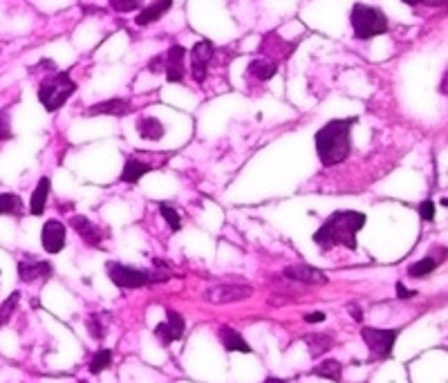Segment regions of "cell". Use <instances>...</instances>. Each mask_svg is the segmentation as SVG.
I'll list each match as a JSON object with an SVG mask.
<instances>
[{
  "label": "cell",
  "instance_id": "cell-18",
  "mask_svg": "<svg viewBox=\"0 0 448 383\" xmlns=\"http://www.w3.org/2000/svg\"><path fill=\"white\" fill-rule=\"evenodd\" d=\"M137 132H139V137L146 141H159V139H164L166 128L157 117H150L148 114V117L137 119Z\"/></svg>",
  "mask_w": 448,
  "mask_h": 383
},
{
  "label": "cell",
  "instance_id": "cell-16",
  "mask_svg": "<svg viewBox=\"0 0 448 383\" xmlns=\"http://www.w3.org/2000/svg\"><path fill=\"white\" fill-rule=\"evenodd\" d=\"M217 337H220V343L224 346L226 352H244V354L251 352V346L247 343V339L242 337L240 332L229 328V325H222V328L217 330Z\"/></svg>",
  "mask_w": 448,
  "mask_h": 383
},
{
  "label": "cell",
  "instance_id": "cell-14",
  "mask_svg": "<svg viewBox=\"0 0 448 383\" xmlns=\"http://www.w3.org/2000/svg\"><path fill=\"white\" fill-rule=\"evenodd\" d=\"M70 224L76 233L83 238V242L88 247H101L103 238H101V231L97 224H92V220H88L85 215H72Z\"/></svg>",
  "mask_w": 448,
  "mask_h": 383
},
{
  "label": "cell",
  "instance_id": "cell-11",
  "mask_svg": "<svg viewBox=\"0 0 448 383\" xmlns=\"http://www.w3.org/2000/svg\"><path fill=\"white\" fill-rule=\"evenodd\" d=\"M54 274V267L52 262H47V260H36V258H27V260H21L18 262V278H21L23 283H34L38 278H50V276Z\"/></svg>",
  "mask_w": 448,
  "mask_h": 383
},
{
  "label": "cell",
  "instance_id": "cell-40",
  "mask_svg": "<svg viewBox=\"0 0 448 383\" xmlns=\"http://www.w3.org/2000/svg\"><path fill=\"white\" fill-rule=\"evenodd\" d=\"M76 383H88V381H76Z\"/></svg>",
  "mask_w": 448,
  "mask_h": 383
},
{
  "label": "cell",
  "instance_id": "cell-26",
  "mask_svg": "<svg viewBox=\"0 0 448 383\" xmlns=\"http://www.w3.org/2000/svg\"><path fill=\"white\" fill-rule=\"evenodd\" d=\"M112 366V352L110 350H97L90 359V372L92 375H101L103 370H108Z\"/></svg>",
  "mask_w": 448,
  "mask_h": 383
},
{
  "label": "cell",
  "instance_id": "cell-30",
  "mask_svg": "<svg viewBox=\"0 0 448 383\" xmlns=\"http://www.w3.org/2000/svg\"><path fill=\"white\" fill-rule=\"evenodd\" d=\"M14 137L12 132V114H9V108L0 110V141H9Z\"/></svg>",
  "mask_w": 448,
  "mask_h": 383
},
{
  "label": "cell",
  "instance_id": "cell-39",
  "mask_svg": "<svg viewBox=\"0 0 448 383\" xmlns=\"http://www.w3.org/2000/svg\"><path fill=\"white\" fill-rule=\"evenodd\" d=\"M442 94H446V74H444V79H442Z\"/></svg>",
  "mask_w": 448,
  "mask_h": 383
},
{
  "label": "cell",
  "instance_id": "cell-38",
  "mask_svg": "<svg viewBox=\"0 0 448 383\" xmlns=\"http://www.w3.org/2000/svg\"><path fill=\"white\" fill-rule=\"evenodd\" d=\"M265 383H289L287 379H278V377H267Z\"/></svg>",
  "mask_w": 448,
  "mask_h": 383
},
{
  "label": "cell",
  "instance_id": "cell-2",
  "mask_svg": "<svg viewBox=\"0 0 448 383\" xmlns=\"http://www.w3.org/2000/svg\"><path fill=\"white\" fill-rule=\"evenodd\" d=\"M357 117L332 119L314 135V146L323 166H339L352 152V128L357 126Z\"/></svg>",
  "mask_w": 448,
  "mask_h": 383
},
{
  "label": "cell",
  "instance_id": "cell-19",
  "mask_svg": "<svg viewBox=\"0 0 448 383\" xmlns=\"http://www.w3.org/2000/svg\"><path fill=\"white\" fill-rule=\"evenodd\" d=\"M50 190H52V179L50 177H41V179H38V184H36L34 193H32V199H30V213L32 215H43L45 213Z\"/></svg>",
  "mask_w": 448,
  "mask_h": 383
},
{
  "label": "cell",
  "instance_id": "cell-22",
  "mask_svg": "<svg viewBox=\"0 0 448 383\" xmlns=\"http://www.w3.org/2000/svg\"><path fill=\"white\" fill-rule=\"evenodd\" d=\"M305 343H307L310 348V354L314 359L323 357L332 346H334V339L330 337V334H310V337H305Z\"/></svg>",
  "mask_w": 448,
  "mask_h": 383
},
{
  "label": "cell",
  "instance_id": "cell-15",
  "mask_svg": "<svg viewBox=\"0 0 448 383\" xmlns=\"http://www.w3.org/2000/svg\"><path fill=\"white\" fill-rule=\"evenodd\" d=\"M152 170H157V166L148 164V161H141L137 157H128L119 175V181H123V184H137L141 177L152 173Z\"/></svg>",
  "mask_w": 448,
  "mask_h": 383
},
{
  "label": "cell",
  "instance_id": "cell-31",
  "mask_svg": "<svg viewBox=\"0 0 448 383\" xmlns=\"http://www.w3.org/2000/svg\"><path fill=\"white\" fill-rule=\"evenodd\" d=\"M110 7L119 14H130L139 9V0H110Z\"/></svg>",
  "mask_w": 448,
  "mask_h": 383
},
{
  "label": "cell",
  "instance_id": "cell-3",
  "mask_svg": "<svg viewBox=\"0 0 448 383\" xmlns=\"http://www.w3.org/2000/svg\"><path fill=\"white\" fill-rule=\"evenodd\" d=\"M350 25L355 32L357 41H370V38L388 34L390 23L388 16L379 7H370L364 3H357L350 12Z\"/></svg>",
  "mask_w": 448,
  "mask_h": 383
},
{
  "label": "cell",
  "instance_id": "cell-5",
  "mask_svg": "<svg viewBox=\"0 0 448 383\" xmlns=\"http://www.w3.org/2000/svg\"><path fill=\"white\" fill-rule=\"evenodd\" d=\"M402 330H381V328H364L361 330V339L373 354V361H386L393 357L395 343L399 339Z\"/></svg>",
  "mask_w": 448,
  "mask_h": 383
},
{
  "label": "cell",
  "instance_id": "cell-12",
  "mask_svg": "<svg viewBox=\"0 0 448 383\" xmlns=\"http://www.w3.org/2000/svg\"><path fill=\"white\" fill-rule=\"evenodd\" d=\"M132 112V105L128 99H108L99 101L88 108V117H128Z\"/></svg>",
  "mask_w": 448,
  "mask_h": 383
},
{
  "label": "cell",
  "instance_id": "cell-13",
  "mask_svg": "<svg viewBox=\"0 0 448 383\" xmlns=\"http://www.w3.org/2000/svg\"><path fill=\"white\" fill-rule=\"evenodd\" d=\"M283 274H285V278L303 283V285H325L328 283V276L321 269H316V267H310V265H292Z\"/></svg>",
  "mask_w": 448,
  "mask_h": 383
},
{
  "label": "cell",
  "instance_id": "cell-35",
  "mask_svg": "<svg viewBox=\"0 0 448 383\" xmlns=\"http://www.w3.org/2000/svg\"><path fill=\"white\" fill-rule=\"evenodd\" d=\"M303 321H305V323H323V321H325V314H323V312L305 314V316H303Z\"/></svg>",
  "mask_w": 448,
  "mask_h": 383
},
{
  "label": "cell",
  "instance_id": "cell-7",
  "mask_svg": "<svg viewBox=\"0 0 448 383\" xmlns=\"http://www.w3.org/2000/svg\"><path fill=\"white\" fill-rule=\"evenodd\" d=\"M215 54V45L211 41H197L190 47V76L195 83H204L208 76V63H211Z\"/></svg>",
  "mask_w": 448,
  "mask_h": 383
},
{
  "label": "cell",
  "instance_id": "cell-24",
  "mask_svg": "<svg viewBox=\"0 0 448 383\" xmlns=\"http://www.w3.org/2000/svg\"><path fill=\"white\" fill-rule=\"evenodd\" d=\"M106 319H108V314H92V316H88V321H85V328H88L92 339H97V341L106 339V334H108Z\"/></svg>",
  "mask_w": 448,
  "mask_h": 383
},
{
  "label": "cell",
  "instance_id": "cell-23",
  "mask_svg": "<svg viewBox=\"0 0 448 383\" xmlns=\"http://www.w3.org/2000/svg\"><path fill=\"white\" fill-rule=\"evenodd\" d=\"M437 265H440L437 262V258L426 256V258H422V260H417L408 267V276H411V278H426V276H431L437 269Z\"/></svg>",
  "mask_w": 448,
  "mask_h": 383
},
{
  "label": "cell",
  "instance_id": "cell-29",
  "mask_svg": "<svg viewBox=\"0 0 448 383\" xmlns=\"http://www.w3.org/2000/svg\"><path fill=\"white\" fill-rule=\"evenodd\" d=\"M18 301H21V294L18 292H14L9 299L0 305V328H3L5 323H9V319H12V314L16 312V305H18Z\"/></svg>",
  "mask_w": 448,
  "mask_h": 383
},
{
  "label": "cell",
  "instance_id": "cell-32",
  "mask_svg": "<svg viewBox=\"0 0 448 383\" xmlns=\"http://www.w3.org/2000/svg\"><path fill=\"white\" fill-rule=\"evenodd\" d=\"M419 217H422L424 222H433L435 220V202L433 199H424V202L419 204Z\"/></svg>",
  "mask_w": 448,
  "mask_h": 383
},
{
  "label": "cell",
  "instance_id": "cell-20",
  "mask_svg": "<svg viewBox=\"0 0 448 383\" xmlns=\"http://www.w3.org/2000/svg\"><path fill=\"white\" fill-rule=\"evenodd\" d=\"M312 375H316L321 379H328V381H334V383H341L343 363L337 361V359H325V361L319 363V366L312 370Z\"/></svg>",
  "mask_w": 448,
  "mask_h": 383
},
{
  "label": "cell",
  "instance_id": "cell-6",
  "mask_svg": "<svg viewBox=\"0 0 448 383\" xmlns=\"http://www.w3.org/2000/svg\"><path fill=\"white\" fill-rule=\"evenodd\" d=\"M106 271H108V278L117 287H121V290H139V287H146L150 283V271L114 262V260L106 265Z\"/></svg>",
  "mask_w": 448,
  "mask_h": 383
},
{
  "label": "cell",
  "instance_id": "cell-1",
  "mask_svg": "<svg viewBox=\"0 0 448 383\" xmlns=\"http://www.w3.org/2000/svg\"><path fill=\"white\" fill-rule=\"evenodd\" d=\"M368 217L361 211H334L325 222H323L316 233H314V242L321 249H334V247H346L350 251L357 249V235L361 229L366 226Z\"/></svg>",
  "mask_w": 448,
  "mask_h": 383
},
{
  "label": "cell",
  "instance_id": "cell-33",
  "mask_svg": "<svg viewBox=\"0 0 448 383\" xmlns=\"http://www.w3.org/2000/svg\"><path fill=\"white\" fill-rule=\"evenodd\" d=\"M404 5H411V7H417V5H426V7H442L446 5V0H402Z\"/></svg>",
  "mask_w": 448,
  "mask_h": 383
},
{
  "label": "cell",
  "instance_id": "cell-21",
  "mask_svg": "<svg viewBox=\"0 0 448 383\" xmlns=\"http://www.w3.org/2000/svg\"><path fill=\"white\" fill-rule=\"evenodd\" d=\"M278 72V63L276 61H267V59H253L249 63V74L256 76L258 81H269Z\"/></svg>",
  "mask_w": 448,
  "mask_h": 383
},
{
  "label": "cell",
  "instance_id": "cell-8",
  "mask_svg": "<svg viewBox=\"0 0 448 383\" xmlns=\"http://www.w3.org/2000/svg\"><path fill=\"white\" fill-rule=\"evenodd\" d=\"M253 294L249 285H217L204 292V299L213 305H226V303H240L247 301Z\"/></svg>",
  "mask_w": 448,
  "mask_h": 383
},
{
  "label": "cell",
  "instance_id": "cell-34",
  "mask_svg": "<svg viewBox=\"0 0 448 383\" xmlns=\"http://www.w3.org/2000/svg\"><path fill=\"white\" fill-rule=\"evenodd\" d=\"M148 72L157 74V72H164V54L155 56V59L148 61Z\"/></svg>",
  "mask_w": 448,
  "mask_h": 383
},
{
  "label": "cell",
  "instance_id": "cell-17",
  "mask_svg": "<svg viewBox=\"0 0 448 383\" xmlns=\"http://www.w3.org/2000/svg\"><path fill=\"white\" fill-rule=\"evenodd\" d=\"M170 7H173V0H157V3H152V5L141 9V12L137 14V18H135V23L139 27H146V25L157 23L159 18L166 16V12H170Z\"/></svg>",
  "mask_w": 448,
  "mask_h": 383
},
{
  "label": "cell",
  "instance_id": "cell-36",
  "mask_svg": "<svg viewBox=\"0 0 448 383\" xmlns=\"http://www.w3.org/2000/svg\"><path fill=\"white\" fill-rule=\"evenodd\" d=\"M417 292H411V290H406L404 283H397V296L399 299H413Z\"/></svg>",
  "mask_w": 448,
  "mask_h": 383
},
{
  "label": "cell",
  "instance_id": "cell-27",
  "mask_svg": "<svg viewBox=\"0 0 448 383\" xmlns=\"http://www.w3.org/2000/svg\"><path fill=\"white\" fill-rule=\"evenodd\" d=\"M166 325H168V330L170 334H173V339L179 341L184 337V330H186V323H184V316L182 314H177L175 310H166Z\"/></svg>",
  "mask_w": 448,
  "mask_h": 383
},
{
  "label": "cell",
  "instance_id": "cell-10",
  "mask_svg": "<svg viewBox=\"0 0 448 383\" xmlns=\"http://www.w3.org/2000/svg\"><path fill=\"white\" fill-rule=\"evenodd\" d=\"M41 242L47 253L63 251L65 242H68V229H65L61 220H47L41 231Z\"/></svg>",
  "mask_w": 448,
  "mask_h": 383
},
{
  "label": "cell",
  "instance_id": "cell-25",
  "mask_svg": "<svg viewBox=\"0 0 448 383\" xmlns=\"http://www.w3.org/2000/svg\"><path fill=\"white\" fill-rule=\"evenodd\" d=\"M23 199L16 193H0V215H21Z\"/></svg>",
  "mask_w": 448,
  "mask_h": 383
},
{
  "label": "cell",
  "instance_id": "cell-4",
  "mask_svg": "<svg viewBox=\"0 0 448 383\" xmlns=\"http://www.w3.org/2000/svg\"><path fill=\"white\" fill-rule=\"evenodd\" d=\"M76 92V83L72 81L70 72H56L52 76H45L38 85V101L45 108V112H56L72 99Z\"/></svg>",
  "mask_w": 448,
  "mask_h": 383
},
{
  "label": "cell",
  "instance_id": "cell-28",
  "mask_svg": "<svg viewBox=\"0 0 448 383\" xmlns=\"http://www.w3.org/2000/svg\"><path fill=\"white\" fill-rule=\"evenodd\" d=\"M159 213L166 220L170 231H179V229H182V217H179V213L168 202H159Z\"/></svg>",
  "mask_w": 448,
  "mask_h": 383
},
{
  "label": "cell",
  "instance_id": "cell-37",
  "mask_svg": "<svg viewBox=\"0 0 448 383\" xmlns=\"http://www.w3.org/2000/svg\"><path fill=\"white\" fill-rule=\"evenodd\" d=\"M348 310L352 312V316H355V321H359V323H361V319H364V316H361V310H359V305H350Z\"/></svg>",
  "mask_w": 448,
  "mask_h": 383
},
{
  "label": "cell",
  "instance_id": "cell-9",
  "mask_svg": "<svg viewBox=\"0 0 448 383\" xmlns=\"http://www.w3.org/2000/svg\"><path fill=\"white\" fill-rule=\"evenodd\" d=\"M186 47L184 45H170V50L164 54V74L168 83H184L186 79Z\"/></svg>",
  "mask_w": 448,
  "mask_h": 383
}]
</instances>
